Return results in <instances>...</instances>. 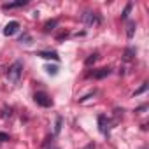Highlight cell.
Instances as JSON below:
<instances>
[{
    "label": "cell",
    "instance_id": "obj_5",
    "mask_svg": "<svg viewBox=\"0 0 149 149\" xmlns=\"http://www.w3.org/2000/svg\"><path fill=\"white\" fill-rule=\"evenodd\" d=\"M18 30H19V23H18V21H9V23L6 25V28H4V35H6V37H11V35H14Z\"/></svg>",
    "mask_w": 149,
    "mask_h": 149
},
{
    "label": "cell",
    "instance_id": "obj_4",
    "mask_svg": "<svg viewBox=\"0 0 149 149\" xmlns=\"http://www.w3.org/2000/svg\"><path fill=\"white\" fill-rule=\"evenodd\" d=\"M98 130H100V133H104V135L109 133V119H107L105 114H98Z\"/></svg>",
    "mask_w": 149,
    "mask_h": 149
},
{
    "label": "cell",
    "instance_id": "obj_16",
    "mask_svg": "<svg viewBox=\"0 0 149 149\" xmlns=\"http://www.w3.org/2000/svg\"><path fill=\"white\" fill-rule=\"evenodd\" d=\"M60 130H61V118L58 116V118H56V125H54V135H58Z\"/></svg>",
    "mask_w": 149,
    "mask_h": 149
},
{
    "label": "cell",
    "instance_id": "obj_6",
    "mask_svg": "<svg viewBox=\"0 0 149 149\" xmlns=\"http://www.w3.org/2000/svg\"><path fill=\"white\" fill-rule=\"evenodd\" d=\"M37 56H40V58H44V60H54V61L60 60V56H58L56 51H39Z\"/></svg>",
    "mask_w": 149,
    "mask_h": 149
},
{
    "label": "cell",
    "instance_id": "obj_9",
    "mask_svg": "<svg viewBox=\"0 0 149 149\" xmlns=\"http://www.w3.org/2000/svg\"><path fill=\"white\" fill-rule=\"evenodd\" d=\"M135 28H137L135 21H128V23H126V37H128V39H132V37L135 35Z\"/></svg>",
    "mask_w": 149,
    "mask_h": 149
},
{
    "label": "cell",
    "instance_id": "obj_18",
    "mask_svg": "<svg viewBox=\"0 0 149 149\" xmlns=\"http://www.w3.org/2000/svg\"><path fill=\"white\" fill-rule=\"evenodd\" d=\"M6 140H9V135L4 133V132H0V142H6Z\"/></svg>",
    "mask_w": 149,
    "mask_h": 149
},
{
    "label": "cell",
    "instance_id": "obj_11",
    "mask_svg": "<svg viewBox=\"0 0 149 149\" xmlns=\"http://www.w3.org/2000/svg\"><path fill=\"white\" fill-rule=\"evenodd\" d=\"M44 70L49 74V76H56V74H58V67H56V65H46Z\"/></svg>",
    "mask_w": 149,
    "mask_h": 149
},
{
    "label": "cell",
    "instance_id": "obj_8",
    "mask_svg": "<svg viewBox=\"0 0 149 149\" xmlns=\"http://www.w3.org/2000/svg\"><path fill=\"white\" fill-rule=\"evenodd\" d=\"M28 2L26 0H18V2H9V4H4L2 7L4 9H16V7H23V6H26Z\"/></svg>",
    "mask_w": 149,
    "mask_h": 149
},
{
    "label": "cell",
    "instance_id": "obj_17",
    "mask_svg": "<svg viewBox=\"0 0 149 149\" xmlns=\"http://www.w3.org/2000/svg\"><path fill=\"white\" fill-rule=\"evenodd\" d=\"M9 116H11V109L4 107V111H2V118H9Z\"/></svg>",
    "mask_w": 149,
    "mask_h": 149
},
{
    "label": "cell",
    "instance_id": "obj_10",
    "mask_svg": "<svg viewBox=\"0 0 149 149\" xmlns=\"http://www.w3.org/2000/svg\"><path fill=\"white\" fill-rule=\"evenodd\" d=\"M56 25H58V19H51V21H47V23L44 25V30H46V32H51V30H54Z\"/></svg>",
    "mask_w": 149,
    "mask_h": 149
},
{
    "label": "cell",
    "instance_id": "obj_20",
    "mask_svg": "<svg viewBox=\"0 0 149 149\" xmlns=\"http://www.w3.org/2000/svg\"><path fill=\"white\" fill-rule=\"evenodd\" d=\"M84 149H95V144H93V142H91V144H88V146H86V147H84Z\"/></svg>",
    "mask_w": 149,
    "mask_h": 149
},
{
    "label": "cell",
    "instance_id": "obj_12",
    "mask_svg": "<svg viewBox=\"0 0 149 149\" xmlns=\"http://www.w3.org/2000/svg\"><path fill=\"white\" fill-rule=\"evenodd\" d=\"M132 7H133V4H132V2H128V4H126V7H125V11L121 13V19H126V18H128V14H130Z\"/></svg>",
    "mask_w": 149,
    "mask_h": 149
},
{
    "label": "cell",
    "instance_id": "obj_14",
    "mask_svg": "<svg viewBox=\"0 0 149 149\" xmlns=\"http://www.w3.org/2000/svg\"><path fill=\"white\" fill-rule=\"evenodd\" d=\"M149 88V83H142V86L139 88V90H135V93H133V97H139V95H142L146 90Z\"/></svg>",
    "mask_w": 149,
    "mask_h": 149
},
{
    "label": "cell",
    "instance_id": "obj_3",
    "mask_svg": "<svg viewBox=\"0 0 149 149\" xmlns=\"http://www.w3.org/2000/svg\"><path fill=\"white\" fill-rule=\"evenodd\" d=\"M33 100H35V104L37 105H40V107H51L53 105V100L47 97V93H44V91H37L35 95H33Z\"/></svg>",
    "mask_w": 149,
    "mask_h": 149
},
{
    "label": "cell",
    "instance_id": "obj_13",
    "mask_svg": "<svg viewBox=\"0 0 149 149\" xmlns=\"http://www.w3.org/2000/svg\"><path fill=\"white\" fill-rule=\"evenodd\" d=\"M133 56H135V49L128 47V49L125 51V60H126V61H130V60H133Z\"/></svg>",
    "mask_w": 149,
    "mask_h": 149
},
{
    "label": "cell",
    "instance_id": "obj_2",
    "mask_svg": "<svg viewBox=\"0 0 149 149\" xmlns=\"http://www.w3.org/2000/svg\"><path fill=\"white\" fill-rule=\"evenodd\" d=\"M83 23H84L86 26H98V25H102V18H100L98 13L86 11V13L83 14Z\"/></svg>",
    "mask_w": 149,
    "mask_h": 149
},
{
    "label": "cell",
    "instance_id": "obj_15",
    "mask_svg": "<svg viewBox=\"0 0 149 149\" xmlns=\"http://www.w3.org/2000/svg\"><path fill=\"white\" fill-rule=\"evenodd\" d=\"M97 60H98V54H97V53H93V54H91L90 58H86V67H90V65H93V63H95Z\"/></svg>",
    "mask_w": 149,
    "mask_h": 149
},
{
    "label": "cell",
    "instance_id": "obj_1",
    "mask_svg": "<svg viewBox=\"0 0 149 149\" xmlns=\"http://www.w3.org/2000/svg\"><path fill=\"white\" fill-rule=\"evenodd\" d=\"M21 76H23V61L21 60H16L11 67H9V70H7V81H9V84H18L19 83V79H21Z\"/></svg>",
    "mask_w": 149,
    "mask_h": 149
},
{
    "label": "cell",
    "instance_id": "obj_7",
    "mask_svg": "<svg viewBox=\"0 0 149 149\" xmlns=\"http://www.w3.org/2000/svg\"><path fill=\"white\" fill-rule=\"evenodd\" d=\"M111 74V68L109 67H104V68H98L97 72H93V77L95 79H104V77H107Z\"/></svg>",
    "mask_w": 149,
    "mask_h": 149
},
{
    "label": "cell",
    "instance_id": "obj_19",
    "mask_svg": "<svg viewBox=\"0 0 149 149\" xmlns=\"http://www.w3.org/2000/svg\"><path fill=\"white\" fill-rule=\"evenodd\" d=\"M23 40H30V35H28V33H25V35H21V39H19V42H23Z\"/></svg>",
    "mask_w": 149,
    "mask_h": 149
}]
</instances>
